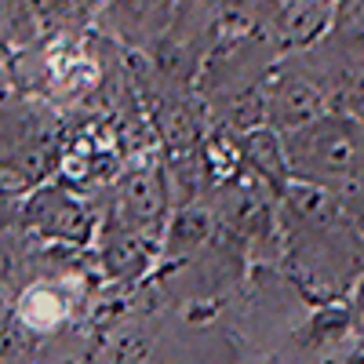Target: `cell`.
Wrapping results in <instances>:
<instances>
[{
    "instance_id": "obj_1",
    "label": "cell",
    "mask_w": 364,
    "mask_h": 364,
    "mask_svg": "<svg viewBox=\"0 0 364 364\" xmlns=\"http://www.w3.org/2000/svg\"><path fill=\"white\" fill-rule=\"evenodd\" d=\"M295 277L321 299L353 291L364 277V233H357L346 219L306 226L295 245Z\"/></svg>"
},
{
    "instance_id": "obj_2",
    "label": "cell",
    "mask_w": 364,
    "mask_h": 364,
    "mask_svg": "<svg viewBox=\"0 0 364 364\" xmlns=\"http://www.w3.org/2000/svg\"><path fill=\"white\" fill-rule=\"evenodd\" d=\"M346 314H350V324H353V331H360L364 336V277L353 284V291H350V306H346Z\"/></svg>"
}]
</instances>
